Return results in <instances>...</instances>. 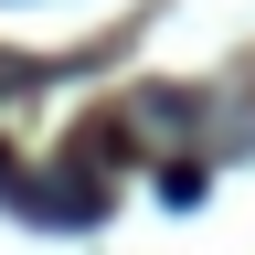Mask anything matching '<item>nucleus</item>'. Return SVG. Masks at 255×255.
<instances>
[{"mask_svg":"<svg viewBox=\"0 0 255 255\" xmlns=\"http://www.w3.org/2000/svg\"><path fill=\"white\" fill-rule=\"evenodd\" d=\"M32 85H43V64H21V53H0V107H21Z\"/></svg>","mask_w":255,"mask_h":255,"instance_id":"obj_1","label":"nucleus"}]
</instances>
